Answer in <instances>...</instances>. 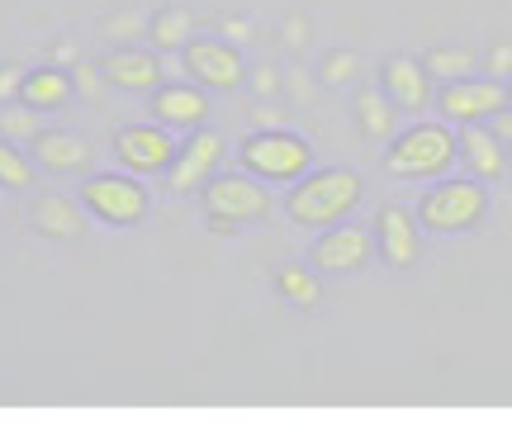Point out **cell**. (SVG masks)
Segmentation results:
<instances>
[{
  "label": "cell",
  "instance_id": "7c38bea8",
  "mask_svg": "<svg viewBox=\"0 0 512 436\" xmlns=\"http://www.w3.org/2000/svg\"><path fill=\"white\" fill-rule=\"evenodd\" d=\"M375 228H380V252H384L389 266H399L403 271V266L418 261V233H413V223H408V214H403L399 204H389Z\"/></svg>",
  "mask_w": 512,
  "mask_h": 436
},
{
  "label": "cell",
  "instance_id": "603a6c76",
  "mask_svg": "<svg viewBox=\"0 0 512 436\" xmlns=\"http://www.w3.org/2000/svg\"><path fill=\"white\" fill-rule=\"evenodd\" d=\"M494 133L503 138V143H512V109H498L494 114Z\"/></svg>",
  "mask_w": 512,
  "mask_h": 436
},
{
  "label": "cell",
  "instance_id": "9c48e42d",
  "mask_svg": "<svg viewBox=\"0 0 512 436\" xmlns=\"http://www.w3.org/2000/svg\"><path fill=\"white\" fill-rule=\"evenodd\" d=\"M508 91L494 81H451L441 91V114L460 119V124H475V119H494L498 109H508Z\"/></svg>",
  "mask_w": 512,
  "mask_h": 436
},
{
  "label": "cell",
  "instance_id": "ba28073f",
  "mask_svg": "<svg viewBox=\"0 0 512 436\" xmlns=\"http://www.w3.org/2000/svg\"><path fill=\"white\" fill-rule=\"evenodd\" d=\"M185 67L190 76L209 86V91H233L242 81V53L238 48H228L219 38H195V43H185Z\"/></svg>",
  "mask_w": 512,
  "mask_h": 436
},
{
  "label": "cell",
  "instance_id": "4fadbf2b",
  "mask_svg": "<svg viewBox=\"0 0 512 436\" xmlns=\"http://www.w3.org/2000/svg\"><path fill=\"white\" fill-rule=\"evenodd\" d=\"M366 252H370L366 233L342 228V233H328L313 247V266H318V271H356V266L366 261Z\"/></svg>",
  "mask_w": 512,
  "mask_h": 436
},
{
  "label": "cell",
  "instance_id": "7402d4cb",
  "mask_svg": "<svg viewBox=\"0 0 512 436\" xmlns=\"http://www.w3.org/2000/svg\"><path fill=\"white\" fill-rule=\"evenodd\" d=\"M361 114H366V133H384L389 128V114H384V105L375 95H361Z\"/></svg>",
  "mask_w": 512,
  "mask_h": 436
},
{
  "label": "cell",
  "instance_id": "30bf717a",
  "mask_svg": "<svg viewBox=\"0 0 512 436\" xmlns=\"http://www.w3.org/2000/svg\"><path fill=\"white\" fill-rule=\"evenodd\" d=\"M219 152H223L219 133H195V138L185 143V152L176 157V171H171V190H176V195H190V190H200L204 176H209V171L219 166Z\"/></svg>",
  "mask_w": 512,
  "mask_h": 436
},
{
  "label": "cell",
  "instance_id": "9a60e30c",
  "mask_svg": "<svg viewBox=\"0 0 512 436\" xmlns=\"http://www.w3.org/2000/svg\"><path fill=\"white\" fill-rule=\"evenodd\" d=\"M503 138H498L494 128H475L465 124L460 128V152H465V166L475 171V176H484V181H494V176H503Z\"/></svg>",
  "mask_w": 512,
  "mask_h": 436
},
{
  "label": "cell",
  "instance_id": "277c9868",
  "mask_svg": "<svg viewBox=\"0 0 512 436\" xmlns=\"http://www.w3.org/2000/svg\"><path fill=\"white\" fill-rule=\"evenodd\" d=\"M451 157H456V138L441 124H418L389 147V171L394 176H437L451 166Z\"/></svg>",
  "mask_w": 512,
  "mask_h": 436
},
{
  "label": "cell",
  "instance_id": "8992f818",
  "mask_svg": "<svg viewBox=\"0 0 512 436\" xmlns=\"http://www.w3.org/2000/svg\"><path fill=\"white\" fill-rule=\"evenodd\" d=\"M204 204H209V214H214V228H233L242 218L266 214L271 195H266L261 185L242 181V176H219V181H209V190H204Z\"/></svg>",
  "mask_w": 512,
  "mask_h": 436
},
{
  "label": "cell",
  "instance_id": "e0dca14e",
  "mask_svg": "<svg viewBox=\"0 0 512 436\" xmlns=\"http://www.w3.org/2000/svg\"><path fill=\"white\" fill-rule=\"evenodd\" d=\"M105 76L119 91H152L162 76V62H157V53H114L105 62Z\"/></svg>",
  "mask_w": 512,
  "mask_h": 436
},
{
  "label": "cell",
  "instance_id": "ffe728a7",
  "mask_svg": "<svg viewBox=\"0 0 512 436\" xmlns=\"http://www.w3.org/2000/svg\"><path fill=\"white\" fill-rule=\"evenodd\" d=\"M185 19L190 15H181V10H166V19L157 24V43H162V48H171V43L185 38Z\"/></svg>",
  "mask_w": 512,
  "mask_h": 436
},
{
  "label": "cell",
  "instance_id": "2e32d148",
  "mask_svg": "<svg viewBox=\"0 0 512 436\" xmlns=\"http://www.w3.org/2000/svg\"><path fill=\"white\" fill-rule=\"evenodd\" d=\"M152 114H157L162 124H176V128L204 124V114H209V95H204V91H190V86L157 91V95H152Z\"/></svg>",
  "mask_w": 512,
  "mask_h": 436
},
{
  "label": "cell",
  "instance_id": "52a82bcc",
  "mask_svg": "<svg viewBox=\"0 0 512 436\" xmlns=\"http://www.w3.org/2000/svg\"><path fill=\"white\" fill-rule=\"evenodd\" d=\"M114 152H119V162H124L128 171H143V176L171 171L176 157H181V147H176V138H171L166 128H124V133L114 138Z\"/></svg>",
  "mask_w": 512,
  "mask_h": 436
},
{
  "label": "cell",
  "instance_id": "5b68a950",
  "mask_svg": "<svg viewBox=\"0 0 512 436\" xmlns=\"http://www.w3.org/2000/svg\"><path fill=\"white\" fill-rule=\"evenodd\" d=\"M81 204H86L95 218L114 223V228H128V223H138V218L147 214V190L124 181V176H95V181H86V190H81Z\"/></svg>",
  "mask_w": 512,
  "mask_h": 436
},
{
  "label": "cell",
  "instance_id": "8fae6325",
  "mask_svg": "<svg viewBox=\"0 0 512 436\" xmlns=\"http://www.w3.org/2000/svg\"><path fill=\"white\" fill-rule=\"evenodd\" d=\"M384 91H389V105L399 109H422L427 105V72H422L418 57H389L384 62Z\"/></svg>",
  "mask_w": 512,
  "mask_h": 436
},
{
  "label": "cell",
  "instance_id": "ac0fdd59",
  "mask_svg": "<svg viewBox=\"0 0 512 436\" xmlns=\"http://www.w3.org/2000/svg\"><path fill=\"white\" fill-rule=\"evenodd\" d=\"M67 95H72V81L57 72V67L24 72V81H19V100L29 109H57V105H67Z\"/></svg>",
  "mask_w": 512,
  "mask_h": 436
},
{
  "label": "cell",
  "instance_id": "6da1fadb",
  "mask_svg": "<svg viewBox=\"0 0 512 436\" xmlns=\"http://www.w3.org/2000/svg\"><path fill=\"white\" fill-rule=\"evenodd\" d=\"M361 200V176L356 171H318L304 185H294L290 218L304 228H328L337 218H347Z\"/></svg>",
  "mask_w": 512,
  "mask_h": 436
},
{
  "label": "cell",
  "instance_id": "3957f363",
  "mask_svg": "<svg viewBox=\"0 0 512 436\" xmlns=\"http://www.w3.org/2000/svg\"><path fill=\"white\" fill-rule=\"evenodd\" d=\"M309 162V143L294 138V133H252L242 143V166L252 176H266V181H294V176L309 171Z\"/></svg>",
  "mask_w": 512,
  "mask_h": 436
},
{
  "label": "cell",
  "instance_id": "cb8c5ba5",
  "mask_svg": "<svg viewBox=\"0 0 512 436\" xmlns=\"http://www.w3.org/2000/svg\"><path fill=\"white\" fill-rule=\"evenodd\" d=\"M15 81H24V72H19V67H5V72H0V100H5V95H15V91H10Z\"/></svg>",
  "mask_w": 512,
  "mask_h": 436
},
{
  "label": "cell",
  "instance_id": "d6986e66",
  "mask_svg": "<svg viewBox=\"0 0 512 436\" xmlns=\"http://www.w3.org/2000/svg\"><path fill=\"white\" fill-rule=\"evenodd\" d=\"M29 181H34V166L24 162L10 143H0V185L5 190H24Z\"/></svg>",
  "mask_w": 512,
  "mask_h": 436
},
{
  "label": "cell",
  "instance_id": "d4e9b609",
  "mask_svg": "<svg viewBox=\"0 0 512 436\" xmlns=\"http://www.w3.org/2000/svg\"><path fill=\"white\" fill-rule=\"evenodd\" d=\"M508 100H512V86H508Z\"/></svg>",
  "mask_w": 512,
  "mask_h": 436
},
{
  "label": "cell",
  "instance_id": "7a4b0ae2",
  "mask_svg": "<svg viewBox=\"0 0 512 436\" xmlns=\"http://www.w3.org/2000/svg\"><path fill=\"white\" fill-rule=\"evenodd\" d=\"M484 190L475 181H446L437 190H427L418 204V218L432 233H465L484 218Z\"/></svg>",
  "mask_w": 512,
  "mask_h": 436
},
{
  "label": "cell",
  "instance_id": "44dd1931",
  "mask_svg": "<svg viewBox=\"0 0 512 436\" xmlns=\"http://www.w3.org/2000/svg\"><path fill=\"white\" fill-rule=\"evenodd\" d=\"M280 290L294 294V299H304V304H313V299H318V285H309V275H299V271L280 275Z\"/></svg>",
  "mask_w": 512,
  "mask_h": 436
},
{
  "label": "cell",
  "instance_id": "5bb4252c",
  "mask_svg": "<svg viewBox=\"0 0 512 436\" xmlns=\"http://www.w3.org/2000/svg\"><path fill=\"white\" fill-rule=\"evenodd\" d=\"M34 157H38V166H48V171H81V166L91 162V147L81 143L76 133L48 128V133L34 138Z\"/></svg>",
  "mask_w": 512,
  "mask_h": 436
}]
</instances>
